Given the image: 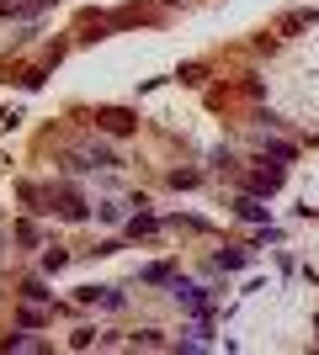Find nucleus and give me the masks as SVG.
<instances>
[{
  "mask_svg": "<svg viewBox=\"0 0 319 355\" xmlns=\"http://www.w3.org/2000/svg\"><path fill=\"white\" fill-rule=\"evenodd\" d=\"M170 297L181 302L186 313H197V318H208L213 313V297H208V286H192V282H170Z\"/></svg>",
  "mask_w": 319,
  "mask_h": 355,
  "instance_id": "obj_1",
  "label": "nucleus"
},
{
  "mask_svg": "<svg viewBox=\"0 0 319 355\" xmlns=\"http://www.w3.org/2000/svg\"><path fill=\"white\" fill-rule=\"evenodd\" d=\"M234 212H240V218H250V223H266V207H261L256 196H240V202H234Z\"/></svg>",
  "mask_w": 319,
  "mask_h": 355,
  "instance_id": "obj_2",
  "label": "nucleus"
},
{
  "mask_svg": "<svg viewBox=\"0 0 319 355\" xmlns=\"http://www.w3.org/2000/svg\"><path fill=\"white\" fill-rule=\"evenodd\" d=\"M101 128H106V133H128L133 117H128V112H101Z\"/></svg>",
  "mask_w": 319,
  "mask_h": 355,
  "instance_id": "obj_3",
  "label": "nucleus"
},
{
  "mask_svg": "<svg viewBox=\"0 0 319 355\" xmlns=\"http://www.w3.org/2000/svg\"><path fill=\"white\" fill-rule=\"evenodd\" d=\"M250 266V250H229V254H218V270H245Z\"/></svg>",
  "mask_w": 319,
  "mask_h": 355,
  "instance_id": "obj_4",
  "label": "nucleus"
},
{
  "mask_svg": "<svg viewBox=\"0 0 319 355\" xmlns=\"http://www.w3.org/2000/svg\"><path fill=\"white\" fill-rule=\"evenodd\" d=\"M250 186H256V191H277V186H282V170H261Z\"/></svg>",
  "mask_w": 319,
  "mask_h": 355,
  "instance_id": "obj_5",
  "label": "nucleus"
},
{
  "mask_svg": "<svg viewBox=\"0 0 319 355\" xmlns=\"http://www.w3.org/2000/svg\"><path fill=\"white\" fill-rule=\"evenodd\" d=\"M128 234H133V239L138 234H154V218H133V223H128Z\"/></svg>",
  "mask_w": 319,
  "mask_h": 355,
  "instance_id": "obj_6",
  "label": "nucleus"
}]
</instances>
